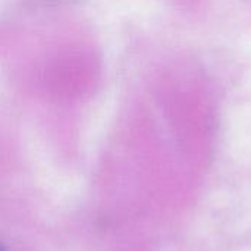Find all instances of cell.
I'll use <instances>...</instances> for the list:
<instances>
[{
    "instance_id": "obj_1",
    "label": "cell",
    "mask_w": 251,
    "mask_h": 251,
    "mask_svg": "<svg viewBox=\"0 0 251 251\" xmlns=\"http://www.w3.org/2000/svg\"><path fill=\"white\" fill-rule=\"evenodd\" d=\"M0 251H6V250H4V249H3V247L0 246Z\"/></svg>"
}]
</instances>
